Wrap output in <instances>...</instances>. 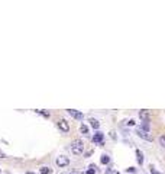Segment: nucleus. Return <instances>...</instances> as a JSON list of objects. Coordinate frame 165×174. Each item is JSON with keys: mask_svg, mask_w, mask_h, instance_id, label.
<instances>
[{"mask_svg": "<svg viewBox=\"0 0 165 174\" xmlns=\"http://www.w3.org/2000/svg\"><path fill=\"white\" fill-rule=\"evenodd\" d=\"M139 118L142 122H149V113L146 109H142V110H139Z\"/></svg>", "mask_w": 165, "mask_h": 174, "instance_id": "obj_5", "label": "nucleus"}, {"mask_svg": "<svg viewBox=\"0 0 165 174\" xmlns=\"http://www.w3.org/2000/svg\"><path fill=\"white\" fill-rule=\"evenodd\" d=\"M100 161H101V164H109L110 163V157L109 155H101Z\"/></svg>", "mask_w": 165, "mask_h": 174, "instance_id": "obj_10", "label": "nucleus"}, {"mask_svg": "<svg viewBox=\"0 0 165 174\" xmlns=\"http://www.w3.org/2000/svg\"><path fill=\"white\" fill-rule=\"evenodd\" d=\"M136 124V122H135V121H133V119H130V121H129V122H128V125H129V126H133V125Z\"/></svg>", "mask_w": 165, "mask_h": 174, "instance_id": "obj_16", "label": "nucleus"}, {"mask_svg": "<svg viewBox=\"0 0 165 174\" xmlns=\"http://www.w3.org/2000/svg\"><path fill=\"white\" fill-rule=\"evenodd\" d=\"M58 128H59L62 132H68V131H70V125L67 124V121H64V119L58 121Z\"/></svg>", "mask_w": 165, "mask_h": 174, "instance_id": "obj_4", "label": "nucleus"}, {"mask_svg": "<svg viewBox=\"0 0 165 174\" xmlns=\"http://www.w3.org/2000/svg\"><path fill=\"white\" fill-rule=\"evenodd\" d=\"M55 163H57L58 167H67L68 164H70V160H68L65 155H61V157L57 158V161H55Z\"/></svg>", "mask_w": 165, "mask_h": 174, "instance_id": "obj_3", "label": "nucleus"}, {"mask_svg": "<svg viewBox=\"0 0 165 174\" xmlns=\"http://www.w3.org/2000/svg\"><path fill=\"white\" fill-rule=\"evenodd\" d=\"M90 125L94 128V129H99V128H100L99 121H97V119H94V118H91V119H90Z\"/></svg>", "mask_w": 165, "mask_h": 174, "instance_id": "obj_9", "label": "nucleus"}, {"mask_svg": "<svg viewBox=\"0 0 165 174\" xmlns=\"http://www.w3.org/2000/svg\"><path fill=\"white\" fill-rule=\"evenodd\" d=\"M103 138H104V136H103V133L101 132H96L94 133V136H93V142H96V144H100V145H101V144H103Z\"/></svg>", "mask_w": 165, "mask_h": 174, "instance_id": "obj_7", "label": "nucleus"}, {"mask_svg": "<svg viewBox=\"0 0 165 174\" xmlns=\"http://www.w3.org/2000/svg\"><path fill=\"white\" fill-rule=\"evenodd\" d=\"M80 131H81L82 135H88V128H87L84 124H81V126H80Z\"/></svg>", "mask_w": 165, "mask_h": 174, "instance_id": "obj_11", "label": "nucleus"}, {"mask_svg": "<svg viewBox=\"0 0 165 174\" xmlns=\"http://www.w3.org/2000/svg\"><path fill=\"white\" fill-rule=\"evenodd\" d=\"M136 157H138V163H139V166L143 164V154H142V151L140 149H136Z\"/></svg>", "mask_w": 165, "mask_h": 174, "instance_id": "obj_8", "label": "nucleus"}, {"mask_svg": "<svg viewBox=\"0 0 165 174\" xmlns=\"http://www.w3.org/2000/svg\"><path fill=\"white\" fill-rule=\"evenodd\" d=\"M38 112H39V113H42L44 116H48V112H44V110H38Z\"/></svg>", "mask_w": 165, "mask_h": 174, "instance_id": "obj_17", "label": "nucleus"}, {"mask_svg": "<svg viewBox=\"0 0 165 174\" xmlns=\"http://www.w3.org/2000/svg\"><path fill=\"white\" fill-rule=\"evenodd\" d=\"M128 171H129V173H135V168H133V167H130V168H129Z\"/></svg>", "mask_w": 165, "mask_h": 174, "instance_id": "obj_19", "label": "nucleus"}, {"mask_svg": "<svg viewBox=\"0 0 165 174\" xmlns=\"http://www.w3.org/2000/svg\"><path fill=\"white\" fill-rule=\"evenodd\" d=\"M136 135L139 138H142V139H145V141H152V136L149 135V132L143 131L142 128H136Z\"/></svg>", "mask_w": 165, "mask_h": 174, "instance_id": "obj_2", "label": "nucleus"}, {"mask_svg": "<svg viewBox=\"0 0 165 174\" xmlns=\"http://www.w3.org/2000/svg\"><path fill=\"white\" fill-rule=\"evenodd\" d=\"M142 129L149 132V122H142Z\"/></svg>", "mask_w": 165, "mask_h": 174, "instance_id": "obj_13", "label": "nucleus"}, {"mask_svg": "<svg viewBox=\"0 0 165 174\" xmlns=\"http://www.w3.org/2000/svg\"><path fill=\"white\" fill-rule=\"evenodd\" d=\"M68 113H70V115L73 116V118H75V119H78V121H81L82 118H84L81 112H78V110H74V109H68Z\"/></svg>", "mask_w": 165, "mask_h": 174, "instance_id": "obj_6", "label": "nucleus"}, {"mask_svg": "<svg viewBox=\"0 0 165 174\" xmlns=\"http://www.w3.org/2000/svg\"><path fill=\"white\" fill-rule=\"evenodd\" d=\"M71 151H73L74 155L82 154V151H84V142H82L81 139H75V141H73V144H71Z\"/></svg>", "mask_w": 165, "mask_h": 174, "instance_id": "obj_1", "label": "nucleus"}, {"mask_svg": "<svg viewBox=\"0 0 165 174\" xmlns=\"http://www.w3.org/2000/svg\"><path fill=\"white\" fill-rule=\"evenodd\" d=\"M39 171H41V174H50L51 173V168H48V167H42Z\"/></svg>", "mask_w": 165, "mask_h": 174, "instance_id": "obj_12", "label": "nucleus"}, {"mask_svg": "<svg viewBox=\"0 0 165 174\" xmlns=\"http://www.w3.org/2000/svg\"><path fill=\"white\" fill-rule=\"evenodd\" d=\"M96 173V170H94V166H91L88 170H87V174H94Z\"/></svg>", "mask_w": 165, "mask_h": 174, "instance_id": "obj_15", "label": "nucleus"}, {"mask_svg": "<svg viewBox=\"0 0 165 174\" xmlns=\"http://www.w3.org/2000/svg\"><path fill=\"white\" fill-rule=\"evenodd\" d=\"M4 157H6V155H4L3 152H0V158H4Z\"/></svg>", "mask_w": 165, "mask_h": 174, "instance_id": "obj_20", "label": "nucleus"}, {"mask_svg": "<svg viewBox=\"0 0 165 174\" xmlns=\"http://www.w3.org/2000/svg\"><path fill=\"white\" fill-rule=\"evenodd\" d=\"M151 170H152V174H161V173H158V171L155 170V168H151Z\"/></svg>", "mask_w": 165, "mask_h": 174, "instance_id": "obj_18", "label": "nucleus"}, {"mask_svg": "<svg viewBox=\"0 0 165 174\" xmlns=\"http://www.w3.org/2000/svg\"><path fill=\"white\" fill-rule=\"evenodd\" d=\"M159 144H161V147H162V148H165V135L159 136Z\"/></svg>", "mask_w": 165, "mask_h": 174, "instance_id": "obj_14", "label": "nucleus"}]
</instances>
